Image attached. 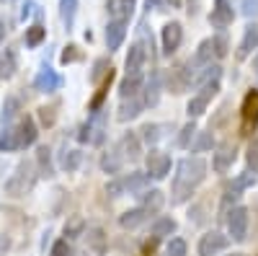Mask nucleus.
<instances>
[{
  "label": "nucleus",
  "mask_w": 258,
  "mask_h": 256,
  "mask_svg": "<svg viewBox=\"0 0 258 256\" xmlns=\"http://www.w3.org/2000/svg\"><path fill=\"white\" fill-rule=\"evenodd\" d=\"M204 176H207V163L202 158H183L178 163V174L173 179V199L183 202L204 181Z\"/></svg>",
  "instance_id": "f257e3e1"
},
{
  "label": "nucleus",
  "mask_w": 258,
  "mask_h": 256,
  "mask_svg": "<svg viewBox=\"0 0 258 256\" xmlns=\"http://www.w3.org/2000/svg\"><path fill=\"white\" fill-rule=\"evenodd\" d=\"M34 181H36L34 166H31V163H21V166L13 171V176L6 181V194H11V197H24L26 191L34 189Z\"/></svg>",
  "instance_id": "f03ea898"
},
{
  "label": "nucleus",
  "mask_w": 258,
  "mask_h": 256,
  "mask_svg": "<svg viewBox=\"0 0 258 256\" xmlns=\"http://www.w3.org/2000/svg\"><path fill=\"white\" fill-rule=\"evenodd\" d=\"M227 230L232 241H245L248 236V210L245 207H232L227 212Z\"/></svg>",
  "instance_id": "7ed1b4c3"
},
{
  "label": "nucleus",
  "mask_w": 258,
  "mask_h": 256,
  "mask_svg": "<svg viewBox=\"0 0 258 256\" xmlns=\"http://www.w3.org/2000/svg\"><path fill=\"white\" fill-rule=\"evenodd\" d=\"M230 246V238L222 236L220 230H209L199 241V256H217L220 251H225Z\"/></svg>",
  "instance_id": "20e7f679"
},
{
  "label": "nucleus",
  "mask_w": 258,
  "mask_h": 256,
  "mask_svg": "<svg viewBox=\"0 0 258 256\" xmlns=\"http://www.w3.org/2000/svg\"><path fill=\"white\" fill-rule=\"evenodd\" d=\"M170 174V156L160 150H150L147 156V176L150 179H165Z\"/></svg>",
  "instance_id": "39448f33"
},
{
  "label": "nucleus",
  "mask_w": 258,
  "mask_h": 256,
  "mask_svg": "<svg viewBox=\"0 0 258 256\" xmlns=\"http://www.w3.org/2000/svg\"><path fill=\"white\" fill-rule=\"evenodd\" d=\"M217 93V83H209V85H204L202 88V93H197L191 101H188V106H186V112H188V117H202L204 112H207V106H209V101H212V96Z\"/></svg>",
  "instance_id": "423d86ee"
},
{
  "label": "nucleus",
  "mask_w": 258,
  "mask_h": 256,
  "mask_svg": "<svg viewBox=\"0 0 258 256\" xmlns=\"http://www.w3.org/2000/svg\"><path fill=\"white\" fill-rule=\"evenodd\" d=\"M145 60H147V49H145V41H137V44L129 47V55H126V75H142V68H145Z\"/></svg>",
  "instance_id": "0eeeda50"
},
{
  "label": "nucleus",
  "mask_w": 258,
  "mask_h": 256,
  "mask_svg": "<svg viewBox=\"0 0 258 256\" xmlns=\"http://www.w3.org/2000/svg\"><path fill=\"white\" fill-rule=\"evenodd\" d=\"M160 39H163V52H165V55H173V52L181 47V39H183L181 24H176V21H173V24H165Z\"/></svg>",
  "instance_id": "6e6552de"
},
{
  "label": "nucleus",
  "mask_w": 258,
  "mask_h": 256,
  "mask_svg": "<svg viewBox=\"0 0 258 256\" xmlns=\"http://www.w3.org/2000/svg\"><path fill=\"white\" fill-rule=\"evenodd\" d=\"M232 6L227 3V0H214V8L209 13V24L212 26H217V29H225L232 24Z\"/></svg>",
  "instance_id": "1a4fd4ad"
},
{
  "label": "nucleus",
  "mask_w": 258,
  "mask_h": 256,
  "mask_svg": "<svg viewBox=\"0 0 258 256\" xmlns=\"http://www.w3.org/2000/svg\"><path fill=\"white\" fill-rule=\"evenodd\" d=\"M121 184H124V194H137L140 197L150 186V176L142 174V171H135V174H129V176H121Z\"/></svg>",
  "instance_id": "9d476101"
},
{
  "label": "nucleus",
  "mask_w": 258,
  "mask_h": 256,
  "mask_svg": "<svg viewBox=\"0 0 258 256\" xmlns=\"http://www.w3.org/2000/svg\"><path fill=\"white\" fill-rule=\"evenodd\" d=\"M255 124H258V91H248V96L243 98V127L250 130Z\"/></svg>",
  "instance_id": "9b49d317"
},
{
  "label": "nucleus",
  "mask_w": 258,
  "mask_h": 256,
  "mask_svg": "<svg viewBox=\"0 0 258 256\" xmlns=\"http://www.w3.org/2000/svg\"><path fill=\"white\" fill-rule=\"evenodd\" d=\"M116 153H119L121 161H137V158H140V140H137V135L126 132V135L119 140Z\"/></svg>",
  "instance_id": "f8f14e48"
},
{
  "label": "nucleus",
  "mask_w": 258,
  "mask_h": 256,
  "mask_svg": "<svg viewBox=\"0 0 258 256\" xmlns=\"http://www.w3.org/2000/svg\"><path fill=\"white\" fill-rule=\"evenodd\" d=\"M34 85H36V91H44V93H49V91H57L59 85H62V78H59L54 70L44 68V70H39V75L34 78Z\"/></svg>",
  "instance_id": "ddd939ff"
},
{
  "label": "nucleus",
  "mask_w": 258,
  "mask_h": 256,
  "mask_svg": "<svg viewBox=\"0 0 258 256\" xmlns=\"http://www.w3.org/2000/svg\"><path fill=\"white\" fill-rule=\"evenodd\" d=\"M235 163V147L230 145V142H225V145H220L217 147V153H214V171H217V174H225V171L230 168Z\"/></svg>",
  "instance_id": "4468645a"
},
{
  "label": "nucleus",
  "mask_w": 258,
  "mask_h": 256,
  "mask_svg": "<svg viewBox=\"0 0 258 256\" xmlns=\"http://www.w3.org/2000/svg\"><path fill=\"white\" fill-rule=\"evenodd\" d=\"M253 49H258V24H248L245 26L243 41H240V47H238V57L245 60Z\"/></svg>",
  "instance_id": "2eb2a0df"
},
{
  "label": "nucleus",
  "mask_w": 258,
  "mask_h": 256,
  "mask_svg": "<svg viewBox=\"0 0 258 256\" xmlns=\"http://www.w3.org/2000/svg\"><path fill=\"white\" fill-rule=\"evenodd\" d=\"M124 36H126V24L124 21H111V24L106 26V44H109V49H119Z\"/></svg>",
  "instance_id": "dca6fc26"
},
{
  "label": "nucleus",
  "mask_w": 258,
  "mask_h": 256,
  "mask_svg": "<svg viewBox=\"0 0 258 256\" xmlns=\"http://www.w3.org/2000/svg\"><path fill=\"white\" fill-rule=\"evenodd\" d=\"M188 83H191V73H186L181 65L170 70V75H168V88L173 91V93H183Z\"/></svg>",
  "instance_id": "f3484780"
},
{
  "label": "nucleus",
  "mask_w": 258,
  "mask_h": 256,
  "mask_svg": "<svg viewBox=\"0 0 258 256\" xmlns=\"http://www.w3.org/2000/svg\"><path fill=\"white\" fill-rule=\"evenodd\" d=\"M18 130V140H21V147H29V145H34L36 142V124H34V119L31 117H26V119H21V124L16 127Z\"/></svg>",
  "instance_id": "a211bd4d"
},
{
  "label": "nucleus",
  "mask_w": 258,
  "mask_h": 256,
  "mask_svg": "<svg viewBox=\"0 0 258 256\" xmlns=\"http://www.w3.org/2000/svg\"><path fill=\"white\" fill-rule=\"evenodd\" d=\"M147 215H150V212H147L145 207H135V210H126L124 215L119 218V223H121V228L135 230V228H140V225L147 220Z\"/></svg>",
  "instance_id": "6ab92c4d"
},
{
  "label": "nucleus",
  "mask_w": 258,
  "mask_h": 256,
  "mask_svg": "<svg viewBox=\"0 0 258 256\" xmlns=\"http://www.w3.org/2000/svg\"><path fill=\"white\" fill-rule=\"evenodd\" d=\"M135 11V0H109V13L114 16V21H129Z\"/></svg>",
  "instance_id": "aec40b11"
},
{
  "label": "nucleus",
  "mask_w": 258,
  "mask_h": 256,
  "mask_svg": "<svg viewBox=\"0 0 258 256\" xmlns=\"http://www.w3.org/2000/svg\"><path fill=\"white\" fill-rule=\"evenodd\" d=\"M145 109V101H140V98H124L121 101V109H119V122H129V119H135V117H140V112Z\"/></svg>",
  "instance_id": "412c9836"
},
{
  "label": "nucleus",
  "mask_w": 258,
  "mask_h": 256,
  "mask_svg": "<svg viewBox=\"0 0 258 256\" xmlns=\"http://www.w3.org/2000/svg\"><path fill=\"white\" fill-rule=\"evenodd\" d=\"M0 150H3V153L21 150V140H18V130H16V127H6V130H3V135H0Z\"/></svg>",
  "instance_id": "4be33fe9"
},
{
  "label": "nucleus",
  "mask_w": 258,
  "mask_h": 256,
  "mask_svg": "<svg viewBox=\"0 0 258 256\" xmlns=\"http://www.w3.org/2000/svg\"><path fill=\"white\" fill-rule=\"evenodd\" d=\"M140 91H142V75H126V78L121 80V85H119L121 98H132V96H137Z\"/></svg>",
  "instance_id": "5701e85b"
},
{
  "label": "nucleus",
  "mask_w": 258,
  "mask_h": 256,
  "mask_svg": "<svg viewBox=\"0 0 258 256\" xmlns=\"http://www.w3.org/2000/svg\"><path fill=\"white\" fill-rule=\"evenodd\" d=\"M88 246L98 256L106 253V233H103V228H88Z\"/></svg>",
  "instance_id": "b1692460"
},
{
  "label": "nucleus",
  "mask_w": 258,
  "mask_h": 256,
  "mask_svg": "<svg viewBox=\"0 0 258 256\" xmlns=\"http://www.w3.org/2000/svg\"><path fill=\"white\" fill-rule=\"evenodd\" d=\"M173 230H176V220H173V218H158V220L153 223V236H155V238H165V236H170Z\"/></svg>",
  "instance_id": "393cba45"
},
{
  "label": "nucleus",
  "mask_w": 258,
  "mask_h": 256,
  "mask_svg": "<svg viewBox=\"0 0 258 256\" xmlns=\"http://www.w3.org/2000/svg\"><path fill=\"white\" fill-rule=\"evenodd\" d=\"M142 207L147 210V212H153V210H158L160 204H163V191L160 189H150V191H142Z\"/></svg>",
  "instance_id": "a878e982"
},
{
  "label": "nucleus",
  "mask_w": 258,
  "mask_h": 256,
  "mask_svg": "<svg viewBox=\"0 0 258 256\" xmlns=\"http://www.w3.org/2000/svg\"><path fill=\"white\" fill-rule=\"evenodd\" d=\"M75 13H78V0H59V16L64 21V26H73L75 21Z\"/></svg>",
  "instance_id": "bb28decb"
},
{
  "label": "nucleus",
  "mask_w": 258,
  "mask_h": 256,
  "mask_svg": "<svg viewBox=\"0 0 258 256\" xmlns=\"http://www.w3.org/2000/svg\"><path fill=\"white\" fill-rule=\"evenodd\" d=\"M83 233H85V220L80 215H73L68 223H64V236L68 238H78V236H83Z\"/></svg>",
  "instance_id": "cd10ccee"
},
{
  "label": "nucleus",
  "mask_w": 258,
  "mask_h": 256,
  "mask_svg": "<svg viewBox=\"0 0 258 256\" xmlns=\"http://www.w3.org/2000/svg\"><path fill=\"white\" fill-rule=\"evenodd\" d=\"M16 73V57H13V52H3L0 55V78H11Z\"/></svg>",
  "instance_id": "c85d7f7f"
},
{
  "label": "nucleus",
  "mask_w": 258,
  "mask_h": 256,
  "mask_svg": "<svg viewBox=\"0 0 258 256\" xmlns=\"http://www.w3.org/2000/svg\"><path fill=\"white\" fill-rule=\"evenodd\" d=\"M217 78H220V68L217 65H204V70L194 78L199 85H209V83H217Z\"/></svg>",
  "instance_id": "c756f323"
},
{
  "label": "nucleus",
  "mask_w": 258,
  "mask_h": 256,
  "mask_svg": "<svg viewBox=\"0 0 258 256\" xmlns=\"http://www.w3.org/2000/svg\"><path fill=\"white\" fill-rule=\"evenodd\" d=\"M80 150H64L62 153V161H59V166L64 168V171H78V166H80Z\"/></svg>",
  "instance_id": "7c9ffc66"
},
{
  "label": "nucleus",
  "mask_w": 258,
  "mask_h": 256,
  "mask_svg": "<svg viewBox=\"0 0 258 256\" xmlns=\"http://www.w3.org/2000/svg\"><path fill=\"white\" fill-rule=\"evenodd\" d=\"M36 161H39L41 176H52V163H49V150H47V147H39V150H36Z\"/></svg>",
  "instance_id": "2f4dec72"
},
{
  "label": "nucleus",
  "mask_w": 258,
  "mask_h": 256,
  "mask_svg": "<svg viewBox=\"0 0 258 256\" xmlns=\"http://www.w3.org/2000/svg\"><path fill=\"white\" fill-rule=\"evenodd\" d=\"M121 163H124V161H121V158H119V153L114 150V153H109V156L103 158V163H101V166H103V171H106V174H119Z\"/></svg>",
  "instance_id": "473e14b6"
},
{
  "label": "nucleus",
  "mask_w": 258,
  "mask_h": 256,
  "mask_svg": "<svg viewBox=\"0 0 258 256\" xmlns=\"http://www.w3.org/2000/svg\"><path fill=\"white\" fill-rule=\"evenodd\" d=\"M44 29H41V26H31L29 31H26V44L29 47H39L41 44V41H44Z\"/></svg>",
  "instance_id": "72a5a7b5"
},
{
  "label": "nucleus",
  "mask_w": 258,
  "mask_h": 256,
  "mask_svg": "<svg viewBox=\"0 0 258 256\" xmlns=\"http://www.w3.org/2000/svg\"><path fill=\"white\" fill-rule=\"evenodd\" d=\"M212 55H214L212 39H207V41H202V44H199V52H197V57H194V60H197V62H204V65H207V62L212 60Z\"/></svg>",
  "instance_id": "f704fd0d"
},
{
  "label": "nucleus",
  "mask_w": 258,
  "mask_h": 256,
  "mask_svg": "<svg viewBox=\"0 0 258 256\" xmlns=\"http://www.w3.org/2000/svg\"><path fill=\"white\" fill-rule=\"evenodd\" d=\"M194 135H197V127H194V122H188L183 130H181V137H178V145L181 147H188L191 145V140H194Z\"/></svg>",
  "instance_id": "c9c22d12"
},
{
  "label": "nucleus",
  "mask_w": 258,
  "mask_h": 256,
  "mask_svg": "<svg viewBox=\"0 0 258 256\" xmlns=\"http://www.w3.org/2000/svg\"><path fill=\"white\" fill-rule=\"evenodd\" d=\"M168 256H186V241L183 238H173L168 243Z\"/></svg>",
  "instance_id": "e433bc0d"
},
{
  "label": "nucleus",
  "mask_w": 258,
  "mask_h": 256,
  "mask_svg": "<svg viewBox=\"0 0 258 256\" xmlns=\"http://www.w3.org/2000/svg\"><path fill=\"white\" fill-rule=\"evenodd\" d=\"M212 145H214V140H212V132H202V135H199V140L194 142V150H197V153H202V150H209Z\"/></svg>",
  "instance_id": "4c0bfd02"
},
{
  "label": "nucleus",
  "mask_w": 258,
  "mask_h": 256,
  "mask_svg": "<svg viewBox=\"0 0 258 256\" xmlns=\"http://www.w3.org/2000/svg\"><path fill=\"white\" fill-rule=\"evenodd\" d=\"M158 91H160V83H158V78H153V83H150V88H147V93H145V104H158Z\"/></svg>",
  "instance_id": "58836bf2"
},
{
  "label": "nucleus",
  "mask_w": 258,
  "mask_h": 256,
  "mask_svg": "<svg viewBox=\"0 0 258 256\" xmlns=\"http://www.w3.org/2000/svg\"><path fill=\"white\" fill-rule=\"evenodd\" d=\"M212 47H214V57H225L227 55V39L225 36H214Z\"/></svg>",
  "instance_id": "ea45409f"
},
{
  "label": "nucleus",
  "mask_w": 258,
  "mask_h": 256,
  "mask_svg": "<svg viewBox=\"0 0 258 256\" xmlns=\"http://www.w3.org/2000/svg\"><path fill=\"white\" fill-rule=\"evenodd\" d=\"M248 166H250L253 171H258V137L248 145Z\"/></svg>",
  "instance_id": "a19ab883"
},
{
  "label": "nucleus",
  "mask_w": 258,
  "mask_h": 256,
  "mask_svg": "<svg viewBox=\"0 0 258 256\" xmlns=\"http://www.w3.org/2000/svg\"><path fill=\"white\" fill-rule=\"evenodd\" d=\"M106 194H111V197H121V194H124V184H121V179H114V181L106 184Z\"/></svg>",
  "instance_id": "79ce46f5"
},
{
  "label": "nucleus",
  "mask_w": 258,
  "mask_h": 256,
  "mask_svg": "<svg viewBox=\"0 0 258 256\" xmlns=\"http://www.w3.org/2000/svg\"><path fill=\"white\" fill-rule=\"evenodd\" d=\"M16 112H18V98H6V106H3V117L6 119H13L16 117Z\"/></svg>",
  "instance_id": "37998d69"
},
{
  "label": "nucleus",
  "mask_w": 258,
  "mask_h": 256,
  "mask_svg": "<svg viewBox=\"0 0 258 256\" xmlns=\"http://www.w3.org/2000/svg\"><path fill=\"white\" fill-rule=\"evenodd\" d=\"M158 130H160L158 124H147V127H142V132H145V140H147V142H155V140L160 137V132H158Z\"/></svg>",
  "instance_id": "c03bdc74"
},
{
  "label": "nucleus",
  "mask_w": 258,
  "mask_h": 256,
  "mask_svg": "<svg viewBox=\"0 0 258 256\" xmlns=\"http://www.w3.org/2000/svg\"><path fill=\"white\" fill-rule=\"evenodd\" d=\"M49 256H70V246H68V241H57L54 246H52V253Z\"/></svg>",
  "instance_id": "a18cd8bd"
},
{
  "label": "nucleus",
  "mask_w": 258,
  "mask_h": 256,
  "mask_svg": "<svg viewBox=\"0 0 258 256\" xmlns=\"http://www.w3.org/2000/svg\"><path fill=\"white\" fill-rule=\"evenodd\" d=\"M80 55H78V47L75 44H70V47H64V52H62V62L68 65V62H73V60H78Z\"/></svg>",
  "instance_id": "49530a36"
},
{
  "label": "nucleus",
  "mask_w": 258,
  "mask_h": 256,
  "mask_svg": "<svg viewBox=\"0 0 258 256\" xmlns=\"http://www.w3.org/2000/svg\"><path fill=\"white\" fill-rule=\"evenodd\" d=\"M243 13L245 16H258V0H243Z\"/></svg>",
  "instance_id": "de8ad7c7"
},
{
  "label": "nucleus",
  "mask_w": 258,
  "mask_h": 256,
  "mask_svg": "<svg viewBox=\"0 0 258 256\" xmlns=\"http://www.w3.org/2000/svg\"><path fill=\"white\" fill-rule=\"evenodd\" d=\"M103 70H106V60H98V62H96V70H93V80H98Z\"/></svg>",
  "instance_id": "09e8293b"
},
{
  "label": "nucleus",
  "mask_w": 258,
  "mask_h": 256,
  "mask_svg": "<svg viewBox=\"0 0 258 256\" xmlns=\"http://www.w3.org/2000/svg\"><path fill=\"white\" fill-rule=\"evenodd\" d=\"M6 251H8V238L0 236V256H6Z\"/></svg>",
  "instance_id": "8fccbe9b"
},
{
  "label": "nucleus",
  "mask_w": 258,
  "mask_h": 256,
  "mask_svg": "<svg viewBox=\"0 0 258 256\" xmlns=\"http://www.w3.org/2000/svg\"><path fill=\"white\" fill-rule=\"evenodd\" d=\"M165 0H147V8H155V6H163Z\"/></svg>",
  "instance_id": "3c124183"
},
{
  "label": "nucleus",
  "mask_w": 258,
  "mask_h": 256,
  "mask_svg": "<svg viewBox=\"0 0 258 256\" xmlns=\"http://www.w3.org/2000/svg\"><path fill=\"white\" fill-rule=\"evenodd\" d=\"M165 6H170V8H178V6H181V0H165Z\"/></svg>",
  "instance_id": "603ef678"
},
{
  "label": "nucleus",
  "mask_w": 258,
  "mask_h": 256,
  "mask_svg": "<svg viewBox=\"0 0 258 256\" xmlns=\"http://www.w3.org/2000/svg\"><path fill=\"white\" fill-rule=\"evenodd\" d=\"M3 39H6V26L0 24V44H3Z\"/></svg>",
  "instance_id": "864d4df0"
},
{
  "label": "nucleus",
  "mask_w": 258,
  "mask_h": 256,
  "mask_svg": "<svg viewBox=\"0 0 258 256\" xmlns=\"http://www.w3.org/2000/svg\"><path fill=\"white\" fill-rule=\"evenodd\" d=\"M253 68H255V70H258V57H255V60H253Z\"/></svg>",
  "instance_id": "5fc2aeb1"
},
{
  "label": "nucleus",
  "mask_w": 258,
  "mask_h": 256,
  "mask_svg": "<svg viewBox=\"0 0 258 256\" xmlns=\"http://www.w3.org/2000/svg\"><path fill=\"white\" fill-rule=\"evenodd\" d=\"M230 256H245V253H230Z\"/></svg>",
  "instance_id": "6e6d98bb"
}]
</instances>
